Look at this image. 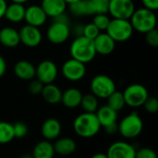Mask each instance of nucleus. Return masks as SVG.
<instances>
[{
    "label": "nucleus",
    "mask_w": 158,
    "mask_h": 158,
    "mask_svg": "<svg viewBox=\"0 0 158 158\" xmlns=\"http://www.w3.org/2000/svg\"><path fill=\"white\" fill-rule=\"evenodd\" d=\"M58 69L55 62L51 60H43L35 68V77L44 85L53 83L56 79Z\"/></svg>",
    "instance_id": "obj_9"
},
{
    "label": "nucleus",
    "mask_w": 158,
    "mask_h": 158,
    "mask_svg": "<svg viewBox=\"0 0 158 158\" xmlns=\"http://www.w3.org/2000/svg\"><path fill=\"white\" fill-rule=\"evenodd\" d=\"M47 18L48 17L39 5H31L25 8L24 20L28 25L39 28L46 22Z\"/></svg>",
    "instance_id": "obj_14"
},
{
    "label": "nucleus",
    "mask_w": 158,
    "mask_h": 158,
    "mask_svg": "<svg viewBox=\"0 0 158 158\" xmlns=\"http://www.w3.org/2000/svg\"><path fill=\"white\" fill-rule=\"evenodd\" d=\"M143 120L136 112L123 118L118 124V131L124 138L127 139H133L139 136L143 131Z\"/></svg>",
    "instance_id": "obj_5"
},
{
    "label": "nucleus",
    "mask_w": 158,
    "mask_h": 158,
    "mask_svg": "<svg viewBox=\"0 0 158 158\" xmlns=\"http://www.w3.org/2000/svg\"><path fill=\"white\" fill-rule=\"evenodd\" d=\"M142 3L143 7L152 11H156L158 9V0H142Z\"/></svg>",
    "instance_id": "obj_38"
},
{
    "label": "nucleus",
    "mask_w": 158,
    "mask_h": 158,
    "mask_svg": "<svg viewBox=\"0 0 158 158\" xmlns=\"http://www.w3.org/2000/svg\"><path fill=\"white\" fill-rule=\"evenodd\" d=\"M80 106L87 113H95L98 109V98L93 94L82 95Z\"/></svg>",
    "instance_id": "obj_27"
},
{
    "label": "nucleus",
    "mask_w": 158,
    "mask_h": 158,
    "mask_svg": "<svg viewBox=\"0 0 158 158\" xmlns=\"http://www.w3.org/2000/svg\"><path fill=\"white\" fill-rule=\"evenodd\" d=\"M91 158H107L106 156V154H104V153H97V154H94V156H92Z\"/></svg>",
    "instance_id": "obj_43"
},
{
    "label": "nucleus",
    "mask_w": 158,
    "mask_h": 158,
    "mask_svg": "<svg viewBox=\"0 0 158 158\" xmlns=\"http://www.w3.org/2000/svg\"><path fill=\"white\" fill-rule=\"evenodd\" d=\"M135 148L126 142L113 143L107 152V158H135Z\"/></svg>",
    "instance_id": "obj_13"
},
{
    "label": "nucleus",
    "mask_w": 158,
    "mask_h": 158,
    "mask_svg": "<svg viewBox=\"0 0 158 158\" xmlns=\"http://www.w3.org/2000/svg\"><path fill=\"white\" fill-rule=\"evenodd\" d=\"M67 6L64 0H42L41 3V7L46 16L52 19L66 12Z\"/></svg>",
    "instance_id": "obj_18"
},
{
    "label": "nucleus",
    "mask_w": 158,
    "mask_h": 158,
    "mask_svg": "<svg viewBox=\"0 0 158 158\" xmlns=\"http://www.w3.org/2000/svg\"><path fill=\"white\" fill-rule=\"evenodd\" d=\"M91 91L97 98L106 99L112 93L116 91L115 81L108 76L104 74L96 75L91 81Z\"/></svg>",
    "instance_id": "obj_6"
},
{
    "label": "nucleus",
    "mask_w": 158,
    "mask_h": 158,
    "mask_svg": "<svg viewBox=\"0 0 158 158\" xmlns=\"http://www.w3.org/2000/svg\"><path fill=\"white\" fill-rule=\"evenodd\" d=\"M55 150L53 144L49 141L39 142L33 148V158H53L55 156Z\"/></svg>",
    "instance_id": "obj_26"
},
{
    "label": "nucleus",
    "mask_w": 158,
    "mask_h": 158,
    "mask_svg": "<svg viewBox=\"0 0 158 158\" xmlns=\"http://www.w3.org/2000/svg\"><path fill=\"white\" fill-rule=\"evenodd\" d=\"M61 124L56 118H47L42 125V135L46 141L56 140L61 133Z\"/></svg>",
    "instance_id": "obj_17"
},
{
    "label": "nucleus",
    "mask_w": 158,
    "mask_h": 158,
    "mask_svg": "<svg viewBox=\"0 0 158 158\" xmlns=\"http://www.w3.org/2000/svg\"><path fill=\"white\" fill-rule=\"evenodd\" d=\"M43 88H44V84L37 79L36 80L32 79L29 84V92L34 95L40 94L43 91Z\"/></svg>",
    "instance_id": "obj_37"
},
{
    "label": "nucleus",
    "mask_w": 158,
    "mask_h": 158,
    "mask_svg": "<svg viewBox=\"0 0 158 158\" xmlns=\"http://www.w3.org/2000/svg\"><path fill=\"white\" fill-rule=\"evenodd\" d=\"M107 1H110V0H107Z\"/></svg>",
    "instance_id": "obj_46"
},
{
    "label": "nucleus",
    "mask_w": 158,
    "mask_h": 158,
    "mask_svg": "<svg viewBox=\"0 0 158 158\" xmlns=\"http://www.w3.org/2000/svg\"><path fill=\"white\" fill-rule=\"evenodd\" d=\"M106 129V131L108 133V134H114L116 133L117 131H118V125L117 123H114L112 125H109L107 127L105 128Z\"/></svg>",
    "instance_id": "obj_41"
},
{
    "label": "nucleus",
    "mask_w": 158,
    "mask_h": 158,
    "mask_svg": "<svg viewBox=\"0 0 158 158\" xmlns=\"http://www.w3.org/2000/svg\"><path fill=\"white\" fill-rule=\"evenodd\" d=\"M14 138L13 125L6 121H0V144L8 143Z\"/></svg>",
    "instance_id": "obj_29"
},
{
    "label": "nucleus",
    "mask_w": 158,
    "mask_h": 158,
    "mask_svg": "<svg viewBox=\"0 0 158 158\" xmlns=\"http://www.w3.org/2000/svg\"><path fill=\"white\" fill-rule=\"evenodd\" d=\"M70 35L69 24L53 21L47 29L46 36L50 43L54 44H60L65 43Z\"/></svg>",
    "instance_id": "obj_10"
},
{
    "label": "nucleus",
    "mask_w": 158,
    "mask_h": 158,
    "mask_svg": "<svg viewBox=\"0 0 158 158\" xmlns=\"http://www.w3.org/2000/svg\"><path fill=\"white\" fill-rule=\"evenodd\" d=\"M135 158H157V155L153 149L144 147L136 151Z\"/></svg>",
    "instance_id": "obj_36"
},
{
    "label": "nucleus",
    "mask_w": 158,
    "mask_h": 158,
    "mask_svg": "<svg viewBox=\"0 0 158 158\" xmlns=\"http://www.w3.org/2000/svg\"><path fill=\"white\" fill-rule=\"evenodd\" d=\"M95 115L97 117V119H98L101 127L106 128L109 125L117 123L118 112L115 111L114 109L110 108L107 105L99 107L96 110Z\"/></svg>",
    "instance_id": "obj_20"
},
{
    "label": "nucleus",
    "mask_w": 158,
    "mask_h": 158,
    "mask_svg": "<svg viewBox=\"0 0 158 158\" xmlns=\"http://www.w3.org/2000/svg\"><path fill=\"white\" fill-rule=\"evenodd\" d=\"M64 1L67 3V5H70V4L75 3V2H77V1H79V0H64Z\"/></svg>",
    "instance_id": "obj_45"
},
{
    "label": "nucleus",
    "mask_w": 158,
    "mask_h": 158,
    "mask_svg": "<svg viewBox=\"0 0 158 158\" xmlns=\"http://www.w3.org/2000/svg\"><path fill=\"white\" fill-rule=\"evenodd\" d=\"M69 11L75 17L91 16L95 14L94 7L90 0H79L70 4Z\"/></svg>",
    "instance_id": "obj_21"
},
{
    "label": "nucleus",
    "mask_w": 158,
    "mask_h": 158,
    "mask_svg": "<svg viewBox=\"0 0 158 158\" xmlns=\"http://www.w3.org/2000/svg\"><path fill=\"white\" fill-rule=\"evenodd\" d=\"M71 58H74L83 64L94 60L96 56L94 41L83 35L77 36L71 43L69 47Z\"/></svg>",
    "instance_id": "obj_1"
},
{
    "label": "nucleus",
    "mask_w": 158,
    "mask_h": 158,
    "mask_svg": "<svg viewBox=\"0 0 158 158\" xmlns=\"http://www.w3.org/2000/svg\"><path fill=\"white\" fill-rule=\"evenodd\" d=\"M94 7L95 14H104L107 13L108 10V2L107 0H90Z\"/></svg>",
    "instance_id": "obj_34"
},
{
    "label": "nucleus",
    "mask_w": 158,
    "mask_h": 158,
    "mask_svg": "<svg viewBox=\"0 0 158 158\" xmlns=\"http://www.w3.org/2000/svg\"><path fill=\"white\" fill-rule=\"evenodd\" d=\"M20 43L19 31L12 27H4L0 30V44L8 48H14Z\"/></svg>",
    "instance_id": "obj_19"
},
{
    "label": "nucleus",
    "mask_w": 158,
    "mask_h": 158,
    "mask_svg": "<svg viewBox=\"0 0 158 158\" xmlns=\"http://www.w3.org/2000/svg\"><path fill=\"white\" fill-rule=\"evenodd\" d=\"M6 70V63L5 58L0 55V78L3 77Z\"/></svg>",
    "instance_id": "obj_40"
},
{
    "label": "nucleus",
    "mask_w": 158,
    "mask_h": 158,
    "mask_svg": "<svg viewBox=\"0 0 158 158\" xmlns=\"http://www.w3.org/2000/svg\"><path fill=\"white\" fill-rule=\"evenodd\" d=\"M55 153L60 156H69L72 155L76 150V143L71 138H59L53 144Z\"/></svg>",
    "instance_id": "obj_25"
},
{
    "label": "nucleus",
    "mask_w": 158,
    "mask_h": 158,
    "mask_svg": "<svg viewBox=\"0 0 158 158\" xmlns=\"http://www.w3.org/2000/svg\"><path fill=\"white\" fill-rule=\"evenodd\" d=\"M13 125V131H14V136L15 138L18 139H21L24 138L27 133H28V128L27 125L21 121H18Z\"/></svg>",
    "instance_id": "obj_32"
},
{
    "label": "nucleus",
    "mask_w": 158,
    "mask_h": 158,
    "mask_svg": "<svg viewBox=\"0 0 158 158\" xmlns=\"http://www.w3.org/2000/svg\"><path fill=\"white\" fill-rule=\"evenodd\" d=\"M135 9V5L132 0H110L108 2L107 13L113 19H130Z\"/></svg>",
    "instance_id": "obj_8"
},
{
    "label": "nucleus",
    "mask_w": 158,
    "mask_h": 158,
    "mask_svg": "<svg viewBox=\"0 0 158 158\" xmlns=\"http://www.w3.org/2000/svg\"><path fill=\"white\" fill-rule=\"evenodd\" d=\"M94 45L96 54L107 56L114 52L116 48V42L106 32H100L94 40Z\"/></svg>",
    "instance_id": "obj_15"
},
{
    "label": "nucleus",
    "mask_w": 158,
    "mask_h": 158,
    "mask_svg": "<svg viewBox=\"0 0 158 158\" xmlns=\"http://www.w3.org/2000/svg\"><path fill=\"white\" fill-rule=\"evenodd\" d=\"M25 6L22 4L18 3H12L6 6V11H5V18L13 23H18L22 20H24V15H25Z\"/></svg>",
    "instance_id": "obj_22"
},
{
    "label": "nucleus",
    "mask_w": 158,
    "mask_h": 158,
    "mask_svg": "<svg viewBox=\"0 0 158 158\" xmlns=\"http://www.w3.org/2000/svg\"><path fill=\"white\" fill-rule=\"evenodd\" d=\"M53 19L55 21H59V22H63V23H67V24H69V21H70V18L69 17V15L66 12L55 17Z\"/></svg>",
    "instance_id": "obj_39"
},
{
    "label": "nucleus",
    "mask_w": 158,
    "mask_h": 158,
    "mask_svg": "<svg viewBox=\"0 0 158 158\" xmlns=\"http://www.w3.org/2000/svg\"><path fill=\"white\" fill-rule=\"evenodd\" d=\"M100 30L93 23L90 22L86 25L83 26V31H82V35L90 40H94L96 38V36L100 33Z\"/></svg>",
    "instance_id": "obj_31"
},
{
    "label": "nucleus",
    "mask_w": 158,
    "mask_h": 158,
    "mask_svg": "<svg viewBox=\"0 0 158 158\" xmlns=\"http://www.w3.org/2000/svg\"><path fill=\"white\" fill-rule=\"evenodd\" d=\"M122 94L124 96L125 104L131 107L142 106L149 96L147 89L139 83L129 85Z\"/></svg>",
    "instance_id": "obj_7"
},
{
    "label": "nucleus",
    "mask_w": 158,
    "mask_h": 158,
    "mask_svg": "<svg viewBox=\"0 0 158 158\" xmlns=\"http://www.w3.org/2000/svg\"><path fill=\"white\" fill-rule=\"evenodd\" d=\"M143 106L150 114H155L158 111V100L155 96H148Z\"/></svg>",
    "instance_id": "obj_33"
},
{
    "label": "nucleus",
    "mask_w": 158,
    "mask_h": 158,
    "mask_svg": "<svg viewBox=\"0 0 158 158\" xmlns=\"http://www.w3.org/2000/svg\"><path fill=\"white\" fill-rule=\"evenodd\" d=\"M110 22L109 17L106 15V13L104 14H94L93 19V23L101 31H106L108 24Z\"/></svg>",
    "instance_id": "obj_30"
},
{
    "label": "nucleus",
    "mask_w": 158,
    "mask_h": 158,
    "mask_svg": "<svg viewBox=\"0 0 158 158\" xmlns=\"http://www.w3.org/2000/svg\"><path fill=\"white\" fill-rule=\"evenodd\" d=\"M133 28L130 19H113L106 30V33L117 43L128 41L133 33Z\"/></svg>",
    "instance_id": "obj_4"
},
{
    "label": "nucleus",
    "mask_w": 158,
    "mask_h": 158,
    "mask_svg": "<svg viewBox=\"0 0 158 158\" xmlns=\"http://www.w3.org/2000/svg\"><path fill=\"white\" fill-rule=\"evenodd\" d=\"M106 99H107V106L117 112L121 110L126 105L123 94L117 90L114 93H112Z\"/></svg>",
    "instance_id": "obj_28"
},
{
    "label": "nucleus",
    "mask_w": 158,
    "mask_h": 158,
    "mask_svg": "<svg viewBox=\"0 0 158 158\" xmlns=\"http://www.w3.org/2000/svg\"><path fill=\"white\" fill-rule=\"evenodd\" d=\"M82 98L81 92L77 88H69L62 93L61 102L68 108H75L81 105Z\"/></svg>",
    "instance_id": "obj_23"
},
{
    "label": "nucleus",
    "mask_w": 158,
    "mask_h": 158,
    "mask_svg": "<svg viewBox=\"0 0 158 158\" xmlns=\"http://www.w3.org/2000/svg\"><path fill=\"white\" fill-rule=\"evenodd\" d=\"M145 39L147 44L152 47L158 46V31L156 28L151 30L150 31L145 33Z\"/></svg>",
    "instance_id": "obj_35"
},
{
    "label": "nucleus",
    "mask_w": 158,
    "mask_h": 158,
    "mask_svg": "<svg viewBox=\"0 0 158 158\" xmlns=\"http://www.w3.org/2000/svg\"><path fill=\"white\" fill-rule=\"evenodd\" d=\"M62 74L68 81H81L86 74L85 64L74 58H69L65 61L62 66Z\"/></svg>",
    "instance_id": "obj_11"
},
{
    "label": "nucleus",
    "mask_w": 158,
    "mask_h": 158,
    "mask_svg": "<svg viewBox=\"0 0 158 158\" xmlns=\"http://www.w3.org/2000/svg\"><path fill=\"white\" fill-rule=\"evenodd\" d=\"M6 0H0V19L2 18H4L5 16V11H6Z\"/></svg>",
    "instance_id": "obj_42"
},
{
    "label": "nucleus",
    "mask_w": 158,
    "mask_h": 158,
    "mask_svg": "<svg viewBox=\"0 0 158 158\" xmlns=\"http://www.w3.org/2000/svg\"><path fill=\"white\" fill-rule=\"evenodd\" d=\"M12 3H18V4H22L24 5L25 3H27L29 0H10Z\"/></svg>",
    "instance_id": "obj_44"
},
{
    "label": "nucleus",
    "mask_w": 158,
    "mask_h": 158,
    "mask_svg": "<svg viewBox=\"0 0 158 158\" xmlns=\"http://www.w3.org/2000/svg\"><path fill=\"white\" fill-rule=\"evenodd\" d=\"M101 129L95 113L84 112L79 115L73 122V130L77 135L82 138H92L95 136Z\"/></svg>",
    "instance_id": "obj_2"
},
{
    "label": "nucleus",
    "mask_w": 158,
    "mask_h": 158,
    "mask_svg": "<svg viewBox=\"0 0 158 158\" xmlns=\"http://www.w3.org/2000/svg\"><path fill=\"white\" fill-rule=\"evenodd\" d=\"M14 74L20 80L31 81L35 78V67L27 60H19L14 66Z\"/></svg>",
    "instance_id": "obj_16"
},
{
    "label": "nucleus",
    "mask_w": 158,
    "mask_h": 158,
    "mask_svg": "<svg viewBox=\"0 0 158 158\" xmlns=\"http://www.w3.org/2000/svg\"><path fill=\"white\" fill-rule=\"evenodd\" d=\"M44 100L51 105H56L61 102L62 92L54 83H49L44 85L43 91L41 93Z\"/></svg>",
    "instance_id": "obj_24"
},
{
    "label": "nucleus",
    "mask_w": 158,
    "mask_h": 158,
    "mask_svg": "<svg viewBox=\"0 0 158 158\" xmlns=\"http://www.w3.org/2000/svg\"><path fill=\"white\" fill-rule=\"evenodd\" d=\"M19 34L20 43L31 48L38 46L43 40V35L39 28L28 24L21 27V29L19 31Z\"/></svg>",
    "instance_id": "obj_12"
},
{
    "label": "nucleus",
    "mask_w": 158,
    "mask_h": 158,
    "mask_svg": "<svg viewBox=\"0 0 158 158\" xmlns=\"http://www.w3.org/2000/svg\"><path fill=\"white\" fill-rule=\"evenodd\" d=\"M130 21L133 30L145 34L156 28V16L155 11L145 7H141L134 10L133 14L130 18Z\"/></svg>",
    "instance_id": "obj_3"
}]
</instances>
